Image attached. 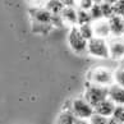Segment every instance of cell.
<instances>
[{
  "label": "cell",
  "mask_w": 124,
  "mask_h": 124,
  "mask_svg": "<svg viewBox=\"0 0 124 124\" xmlns=\"http://www.w3.org/2000/svg\"><path fill=\"white\" fill-rule=\"evenodd\" d=\"M86 77H87V83L90 85L106 87V88L114 85V70L104 65H97L91 68L87 72Z\"/></svg>",
  "instance_id": "6da1fadb"
},
{
  "label": "cell",
  "mask_w": 124,
  "mask_h": 124,
  "mask_svg": "<svg viewBox=\"0 0 124 124\" xmlns=\"http://www.w3.org/2000/svg\"><path fill=\"white\" fill-rule=\"evenodd\" d=\"M69 110L74 114V116L78 120H90L95 115V109L93 106L87 102L85 97H76L70 101V108Z\"/></svg>",
  "instance_id": "7a4b0ae2"
},
{
  "label": "cell",
  "mask_w": 124,
  "mask_h": 124,
  "mask_svg": "<svg viewBox=\"0 0 124 124\" xmlns=\"http://www.w3.org/2000/svg\"><path fill=\"white\" fill-rule=\"evenodd\" d=\"M87 54L96 59H110L108 40L97 37L90 40L88 45H87Z\"/></svg>",
  "instance_id": "3957f363"
},
{
  "label": "cell",
  "mask_w": 124,
  "mask_h": 124,
  "mask_svg": "<svg viewBox=\"0 0 124 124\" xmlns=\"http://www.w3.org/2000/svg\"><path fill=\"white\" fill-rule=\"evenodd\" d=\"M83 97L91 106L95 108L96 105H99L101 102V101L108 99V88L106 87H100V86L87 83Z\"/></svg>",
  "instance_id": "277c9868"
},
{
  "label": "cell",
  "mask_w": 124,
  "mask_h": 124,
  "mask_svg": "<svg viewBox=\"0 0 124 124\" xmlns=\"http://www.w3.org/2000/svg\"><path fill=\"white\" fill-rule=\"evenodd\" d=\"M68 45H69V47L73 53L81 55V54L87 53L88 41H86L82 37L78 27H73V28L69 30V33H68Z\"/></svg>",
  "instance_id": "5b68a950"
},
{
  "label": "cell",
  "mask_w": 124,
  "mask_h": 124,
  "mask_svg": "<svg viewBox=\"0 0 124 124\" xmlns=\"http://www.w3.org/2000/svg\"><path fill=\"white\" fill-rule=\"evenodd\" d=\"M109 45V53H110V59L116 62H123L124 60V36L120 37H110L108 40Z\"/></svg>",
  "instance_id": "8992f818"
},
{
  "label": "cell",
  "mask_w": 124,
  "mask_h": 124,
  "mask_svg": "<svg viewBox=\"0 0 124 124\" xmlns=\"http://www.w3.org/2000/svg\"><path fill=\"white\" fill-rule=\"evenodd\" d=\"M78 9L77 7H65L60 13V18L64 26L69 27V30L78 26Z\"/></svg>",
  "instance_id": "52a82bcc"
},
{
  "label": "cell",
  "mask_w": 124,
  "mask_h": 124,
  "mask_svg": "<svg viewBox=\"0 0 124 124\" xmlns=\"http://www.w3.org/2000/svg\"><path fill=\"white\" fill-rule=\"evenodd\" d=\"M92 28L95 37L104 40H109L111 37V31H110V24L108 19H99L92 22Z\"/></svg>",
  "instance_id": "ba28073f"
},
{
  "label": "cell",
  "mask_w": 124,
  "mask_h": 124,
  "mask_svg": "<svg viewBox=\"0 0 124 124\" xmlns=\"http://www.w3.org/2000/svg\"><path fill=\"white\" fill-rule=\"evenodd\" d=\"M93 109H95V114L110 119V118H113V115H114V111H115V109H116V105L108 97V99H105L104 101H101L99 105H96Z\"/></svg>",
  "instance_id": "9c48e42d"
},
{
  "label": "cell",
  "mask_w": 124,
  "mask_h": 124,
  "mask_svg": "<svg viewBox=\"0 0 124 124\" xmlns=\"http://www.w3.org/2000/svg\"><path fill=\"white\" fill-rule=\"evenodd\" d=\"M108 97L116 106H124V88L114 83L108 88Z\"/></svg>",
  "instance_id": "30bf717a"
},
{
  "label": "cell",
  "mask_w": 124,
  "mask_h": 124,
  "mask_svg": "<svg viewBox=\"0 0 124 124\" xmlns=\"http://www.w3.org/2000/svg\"><path fill=\"white\" fill-rule=\"evenodd\" d=\"M110 31H111L113 37H120L124 36V18L119 16H114L109 19Z\"/></svg>",
  "instance_id": "8fae6325"
},
{
  "label": "cell",
  "mask_w": 124,
  "mask_h": 124,
  "mask_svg": "<svg viewBox=\"0 0 124 124\" xmlns=\"http://www.w3.org/2000/svg\"><path fill=\"white\" fill-rule=\"evenodd\" d=\"M78 119L74 116L69 109H64L63 111L58 115L56 119V124H76Z\"/></svg>",
  "instance_id": "7c38bea8"
},
{
  "label": "cell",
  "mask_w": 124,
  "mask_h": 124,
  "mask_svg": "<svg viewBox=\"0 0 124 124\" xmlns=\"http://www.w3.org/2000/svg\"><path fill=\"white\" fill-rule=\"evenodd\" d=\"M101 4V10H102V17L104 19H110L115 16L114 13V1H110V0H104V1H100Z\"/></svg>",
  "instance_id": "4fadbf2b"
},
{
  "label": "cell",
  "mask_w": 124,
  "mask_h": 124,
  "mask_svg": "<svg viewBox=\"0 0 124 124\" xmlns=\"http://www.w3.org/2000/svg\"><path fill=\"white\" fill-rule=\"evenodd\" d=\"M45 8H46L53 16H60V13L63 12V9L65 8V7H64L63 1L51 0V1H47V3H46V7H45Z\"/></svg>",
  "instance_id": "5bb4252c"
},
{
  "label": "cell",
  "mask_w": 124,
  "mask_h": 124,
  "mask_svg": "<svg viewBox=\"0 0 124 124\" xmlns=\"http://www.w3.org/2000/svg\"><path fill=\"white\" fill-rule=\"evenodd\" d=\"M78 30H79V33L82 35L86 41H90L95 37L93 33V28H92V23L91 24H83V26H78Z\"/></svg>",
  "instance_id": "9a60e30c"
},
{
  "label": "cell",
  "mask_w": 124,
  "mask_h": 124,
  "mask_svg": "<svg viewBox=\"0 0 124 124\" xmlns=\"http://www.w3.org/2000/svg\"><path fill=\"white\" fill-rule=\"evenodd\" d=\"M78 26H83V24H91L92 23V18H91L90 12H86V10H81L78 9ZM77 26V27H78Z\"/></svg>",
  "instance_id": "2e32d148"
},
{
  "label": "cell",
  "mask_w": 124,
  "mask_h": 124,
  "mask_svg": "<svg viewBox=\"0 0 124 124\" xmlns=\"http://www.w3.org/2000/svg\"><path fill=\"white\" fill-rule=\"evenodd\" d=\"M90 14H91V18H92V22H95V21H99V19H104L100 1H95L93 7H92V9L90 10Z\"/></svg>",
  "instance_id": "e0dca14e"
},
{
  "label": "cell",
  "mask_w": 124,
  "mask_h": 124,
  "mask_svg": "<svg viewBox=\"0 0 124 124\" xmlns=\"http://www.w3.org/2000/svg\"><path fill=\"white\" fill-rule=\"evenodd\" d=\"M114 83L124 88V70L120 67L114 69Z\"/></svg>",
  "instance_id": "ac0fdd59"
},
{
  "label": "cell",
  "mask_w": 124,
  "mask_h": 124,
  "mask_svg": "<svg viewBox=\"0 0 124 124\" xmlns=\"http://www.w3.org/2000/svg\"><path fill=\"white\" fill-rule=\"evenodd\" d=\"M93 4H95L93 0H79V1H77V9L90 12L91 9H92Z\"/></svg>",
  "instance_id": "d6986e66"
},
{
  "label": "cell",
  "mask_w": 124,
  "mask_h": 124,
  "mask_svg": "<svg viewBox=\"0 0 124 124\" xmlns=\"http://www.w3.org/2000/svg\"><path fill=\"white\" fill-rule=\"evenodd\" d=\"M114 13H115V16L124 18V0L114 1Z\"/></svg>",
  "instance_id": "ffe728a7"
},
{
  "label": "cell",
  "mask_w": 124,
  "mask_h": 124,
  "mask_svg": "<svg viewBox=\"0 0 124 124\" xmlns=\"http://www.w3.org/2000/svg\"><path fill=\"white\" fill-rule=\"evenodd\" d=\"M88 122H90V124H109V119L95 114V115L91 118Z\"/></svg>",
  "instance_id": "44dd1931"
},
{
  "label": "cell",
  "mask_w": 124,
  "mask_h": 124,
  "mask_svg": "<svg viewBox=\"0 0 124 124\" xmlns=\"http://www.w3.org/2000/svg\"><path fill=\"white\" fill-rule=\"evenodd\" d=\"M113 118L115 119V120H118V122H120V123L124 124V108L123 106H116Z\"/></svg>",
  "instance_id": "7402d4cb"
},
{
  "label": "cell",
  "mask_w": 124,
  "mask_h": 124,
  "mask_svg": "<svg viewBox=\"0 0 124 124\" xmlns=\"http://www.w3.org/2000/svg\"><path fill=\"white\" fill-rule=\"evenodd\" d=\"M109 124H123V123H120V122L115 120L114 118H110V119H109Z\"/></svg>",
  "instance_id": "603a6c76"
},
{
  "label": "cell",
  "mask_w": 124,
  "mask_h": 124,
  "mask_svg": "<svg viewBox=\"0 0 124 124\" xmlns=\"http://www.w3.org/2000/svg\"><path fill=\"white\" fill-rule=\"evenodd\" d=\"M76 124H90V122L88 120H77Z\"/></svg>",
  "instance_id": "cb8c5ba5"
},
{
  "label": "cell",
  "mask_w": 124,
  "mask_h": 124,
  "mask_svg": "<svg viewBox=\"0 0 124 124\" xmlns=\"http://www.w3.org/2000/svg\"><path fill=\"white\" fill-rule=\"evenodd\" d=\"M119 67H120V68H122V69L124 70V60H123V62L120 63V65H119Z\"/></svg>",
  "instance_id": "d4e9b609"
},
{
  "label": "cell",
  "mask_w": 124,
  "mask_h": 124,
  "mask_svg": "<svg viewBox=\"0 0 124 124\" xmlns=\"http://www.w3.org/2000/svg\"><path fill=\"white\" fill-rule=\"evenodd\" d=\"M123 108H124V106H123Z\"/></svg>",
  "instance_id": "484cf974"
}]
</instances>
